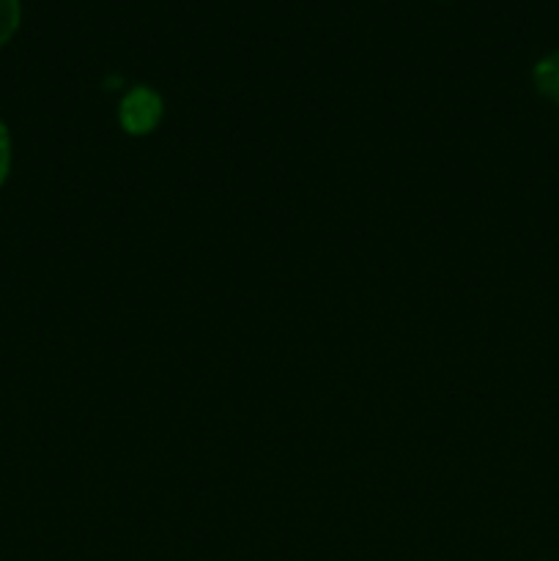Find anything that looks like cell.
Instances as JSON below:
<instances>
[{
	"label": "cell",
	"mask_w": 559,
	"mask_h": 561,
	"mask_svg": "<svg viewBox=\"0 0 559 561\" xmlns=\"http://www.w3.org/2000/svg\"><path fill=\"white\" fill-rule=\"evenodd\" d=\"M164 113V104L162 96H159L153 88L148 85H135L118 104V121H121V129L126 135H151L153 129L159 126Z\"/></svg>",
	"instance_id": "6da1fadb"
},
{
	"label": "cell",
	"mask_w": 559,
	"mask_h": 561,
	"mask_svg": "<svg viewBox=\"0 0 559 561\" xmlns=\"http://www.w3.org/2000/svg\"><path fill=\"white\" fill-rule=\"evenodd\" d=\"M532 80H535V88L543 96L559 104V53H551L537 60L535 71H532Z\"/></svg>",
	"instance_id": "7a4b0ae2"
},
{
	"label": "cell",
	"mask_w": 559,
	"mask_h": 561,
	"mask_svg": "<svg viewBox=\"0 0 559 561\" xmlns=\"http://www.w3.org/2000/svg\"><path fill=\"white\" fill-rule=\"evenodd\" d=\"M20 14V0H0V47L16 33Z\"/></svg>",
	"instance_id": "3957f363"
},
{
	"label": "cell",
	"mask_w": 559,
	"mask_h": 561,
	"mask_svg": "<svg viewBox=\"0 0 559 561\" xmlns=\"http://www.w3.org/2000/svg\"><path fill=\"white\" fill-rule=\"evenodd\" d=\"M9 170H11V137H9V126H5L3 118H0V186H3L5 179H9Z\"/></svg>",
	"instance_id": "277c9868"
}]
</instances>
